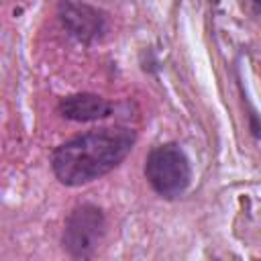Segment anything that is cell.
Listing matches in <instances>:
<instances>
[{"label": "cell", "mask_w": 261, "mask_h": 261, "mask_svg": "<svg viewBox=\"0 0 261 261\" xmlns=\"http://www.w3.org/2000/svg\"><path fill=\"white\" fill-rule=\"evenodd\" d=\"M57 110L63 118L73 122H96L112 114V102L100 94L77 92V94L63 96L57 104Z\"/></svg>", "instance_id": "5b68a950"}, {"label": "cell", "mask_w": 261, "mask_h": 261, "mask_svg": "<svg viewBox=\"0 0 261 261\" xmlns=\"http://www.w3.org/2000/svg\"><path fill=\"white\" fill-rule=\"evenodd\" d=\"M57 16L67 35L82 45H94L106 33L104 12L86 0H59Z\"/></svg>", "instance_id": "277c9868"}, {"label": "cell", "mask_w": 261, "mask_h": 261, "mask_svg": "<svg viewBox=\"0 0 261 261\" xmlns=\"http://www.w3.org/2000/svg\"><path fill=\"white\" fill-rule=\"evenodd\" d=\"M253 4H255V6L259 8V10H261V0H253Z\"/></svg>", "instance_id": "8992f818"}, {"label": "cell", "mask_w": 261, "mask_h": 261, "mask_svg": "<svg viewBox=\"0 0 261 261\" xmlns=\"http://www.w3.org/2000/svg\"><path fill=\"white\" fill-rule=\"evenodd\" d=\"M145 177L149 186L165 200L186 194L192 181V165L184 149L175 143L153 147L145 159Z\"/></svg>", "instance_id": "7a4b0ae2"}, {"label": "cell", "mask_w": 261, "mask_h": 261, "mask_svg": "<svg viewBox=\"0 0 261 261\" xmlns=\"http://www.w3.org/2000/svg\"><path fill=\"white\" fill-rule=\"evenodd\" d=\"M135 141V130L126 126H100L71 137L51 153L53 175L67 188L86 186L118 167Z\"/></svg>", "instance_id": "6da1fadb"}, {"label": "cell", "mask_w": 261, "mask_h": 261, "mask_svg": "<svg viewBox=\"0 0 261 261\" xmlns=\"http://www.w3.org/2000/svg\"><path fill=\"white\" fill-rule=\"evenodd\" d=\"M106 230V216L100 206L84 202L77 204L65 218L61 245L69 257L86 259L98 249Z\"/></svg>", "instance_id": "3957f363"}]
</instances>
